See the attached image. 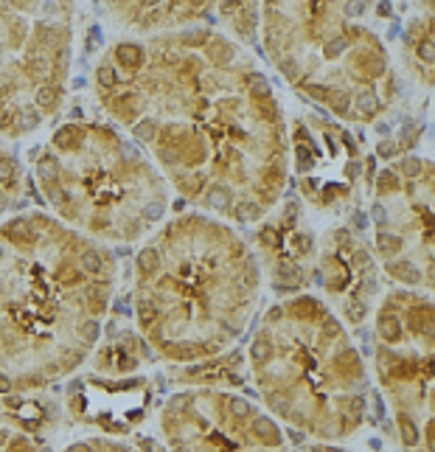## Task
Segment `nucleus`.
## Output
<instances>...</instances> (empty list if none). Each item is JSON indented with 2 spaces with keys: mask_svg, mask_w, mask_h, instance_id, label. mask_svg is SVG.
I'll return each mask as SVG.
<instances>
[{
  "mask_svg": "<svg viewBox=\"0 0 435 452\" xmlns=\"http://www.w3.org/2000/svg\"><path fill=\"white\" fill-rule=\"evenodd\" d=\"M326 334L337 337V334H340V323H337V320H331V317H329V320H326Z\"/></svg>",
  "mask_w": 435,
  "mask_h": 452,
  "instance_id": "39",
  "label": "nucleus"
},
{
  "mask_svg": "<svg viewBox=\"0 0 435 452\" xmlns=\"http://www.w3.org/2000/svg\"><path fill=\"white\" fill-rule=\"evenodd\" d=\"M53 101H56V90H53V87H39L37 90V104H42V107H48V104H53Z\"/></svg>",
  "mask_w": 435,
  "mask_h": 452,
  "instance_id": "17",
  "label": "nucleus"
},
{
  "mask_svg": "<svg viewBox=\"0 0 435 452\" xmlns=\"http://www.w3.org/2000/svg\"><path fill=\"white\" fill-rule=\"evenodd\" d=\"M9 391H12V379L0 373V393H9Z\"/></svg>",
  "mask_w": 435,
  "mask_h": 452,
  "instance_id": "42",
  "label": "nucleus"
},
{
  "mask_svg": "<svg viewBox=\"0 0 435 452\" xmlns=\"http://www.w3.org/2000/svg\"><path fill=\"white\" fill-rule=\"evenodd\" d=\"M163 214H166V205H163V203H149V205H143V216H146V219H160Z\"/></svg>",
  "mask_w": 435,
  "mask_h": 452,
  "instance_id": "19",
  "label": "nucleus"
},
{
  "mask_svg": "<svg viewBox=\"0 0 435 452\" xmlns=\"http://www.w3.org/2000/svg\"><path fill=\"white\" fill-rule=\"evenodd\" d=\"M402 169H404V174H407V177H416L418 171H421V160H418V157H404Z\"/></svg>",
  "mask_w": 435,
  "mask_h": 452,
  "instance_id": "22",
  "label": "nucleus"
},
{
  "mask_svg": "<svg viewBox=\"0 0 435 452\" xmlns=\"http://www.w3.org/2000/svg\"><path fill=\"white\" fill-rule=\"evenodd\" d=\"M3 208H6V197L0 194V211H3Z\"/></svg>",
  "mask_w": 435,
  "mask_h": 452,
  "instance_id": "48",
  "label": "nucleus"
},
{
  "mask_svg": "<svg viewBox=\"0 0 435 452\" xmlns=\"http://www.w3.org/2000/svg\"><path fill=\"white\" fill-rule=\"evenodd\" d=\"M365 12V0H345V17H359Z\"/></svg>",
  "mask_w": 435,
  "mask_h": 452,
  "instance_id": "20",
  "label": "nucleus"
},
{
  "mask_svg": "<svg viewBox=\"0 0 435 452\" xmlns=\"http://www.w3.org/2000/svg\"><path fill=\"white\" fill-rule=\"evenodd\" d=\"M289 438H292L295 444H300V441H303V432H295V430H289Z\"/></svg>",
  "mask_w": 435,
  "mask_h": 452,
  "instance_id": "47",
  "label": "nucleus"
},
{
  "mask_svg": "<svg viewBox=\"0 0 435 452\" xmlns=\"http://www.w3.org/2000/svg\"><path fill=\"white\" fill-rule=\"evenodd\" d=\"M152 317H155V306H152V303L146 301V303L141 306V320H143V323H149Z\"/></svg>",
  "mask_w": 435,
  "mask_h": 452,
  "instance_id": "37",
  "label": "nucleus"
},
{
  "mask_svg": "<svg viewBox=\"0 0 435 452\" xmlns=\"http://www.w3.org/2000/svg\"><path fill=\"white\" fill-rule=\"evenodd\" d=\"M298 289V281H278L275 278V292H295Z\"/></svg>",
  "mask_w": 435,
  "mask_h": 452,
  "instance_id": "36",
  "label": "nucleus"
},
{
  "mask_svg": "<svg viewBox=\"0 0 435 452\" xmlns=\"http://www.w3.org/2000/svg\"><path fill=\"white\" fill-rule=\"evenodd\" d=\"M357 110L362 112V115H374V112L379 110V98L374 90H359L357 96Z\"/></svg>",
  "mask_w": 435,
  "mask_h": 452,
  "instance_id": "5",
  "label": "nucleus"
},
{
  "mask_svg": "<svg viewBox=\"0 0 435 452\" xmlns=\"http://www.w3.org/2000/svg\"><path fill=\"white\" fill-rule=\"evenodd\" d=\"M261 242L270 244V247H278V244H281V236L275 233L273 228H264V230H261Z\"/></svg>",
  "mask_w": 435,
  "mask_h": 452,
  "instance_id": "28",
  "label": "nucleus"
},
{
  "mask_svg": "<svg viewBox=\"0 0 435 452\" xmlns=\"http://www.w3.org/2000/svg\"><path fill=\"white\" fill-rule=\"evenodd\" d=\"M12 174H14V163L3 160V155H0V183H3V180H9Z\"/></svg>",
  "mask_w": 435,
  "mask_h": 452,
  "instance_id": "34",
  "label": "nucleus"
},
{
  "mask_svg": "<svg viewBox=\"0 0 435 452\" xmlns=\"http://www.w3.org/2000/svg\"><path fill=\"white\" fill-rule=\"evenodd\" d=\"M138 267H141L143 273H155V270L160 267V255H157V250L143 247L141 253H138Z\"/></svg>",
  "mask_w": 435,
  "mask_h": 452,
  "instance_id": "6",
  "label": "nucleus"
},
{
  "mask_svg": "<svg viewBox=\"0 0 435 452\" xmlns=\"http://www.w3.org/2000/svg\"><path fill=\"white\" fill-rule=\"evenodd\" d=\"M270 405H273V410H278V413H286V410H289V399H286V396H278V393H273V396H270Z\"/></svg>",
  "mask_w": 435,
  "mask_h": 452,
  "instance_id": "31",
  "label": "nucleus"
},
{
  "mask_svg": "<svg viewBox=\"0 0 435 452\" xmlns=\"http://www.w3.org/2000/svg\"><path fill=\"white\" fill-rule=\"evenodd\" d=\"M256 432H259L261 438L270 441V435H273V421L270 419H256Z\"/></svg>",
  "mask_w": 435,
  "mask_h": 452,
  "instance_id": "26",
  "label": "nucleus"
},
{
  "mask_svg": "<svg viewBox=\"0 0 435 452\" xmlns=\"http://www.w3.org/2000/svg\"><path fill=\"white\" fill-rule=\"evenodd\" d=\"M39 124V112L37 110H23L20 112V130H34Z\"/></svg>",
  "mask_w": 435,
  "mask_h": 452,
  "instance_id": "15",
  "label": "nucleus"
},
{
  "mask_svg": "<svg viewBox=\"0 0 435 452\" xmlns=\"http://www.w3.org/2000/svg\"><path fill=\"white\" fill-rule=\"evenodd\" d=\"M87 48H90V51L101 48V28H98V26H93L90 31H87Z\"/></svg>",
  "mask_w": 435,
  "mask_h": 452,
  "instance_id": "27",
  "label": "nucleus"
},
{
  "mask_svg": "<svg viewBox=\"0 0 435 452\" xmlns=\"http://www.w3.org/2000/svg\"><path fill=\"white\" fill-rule=\"evenodd\" d=\"M205 200H208V205H211V208L225 211V208H227V203H230V191H227L225 185H211V188H208V194H205Z\"/></svg>",
  "mask_w": 435,
  "mask_h": 452,
  "instance_id": "4",
  "label": "nucleus"
},
{
  "mask_svg": "<svg viewBox=\"0 0 435 452\" xmlns=\"http://www.w3.org/2000/svg\"><path fill=\"white\" fill-rule=\"evenodd\" d=\"M370 216H374V222L382 228V225H388V214H385V208L379 203H374V208H370Z\"/></svg>",
  "mask_w": 435,
  "mask_h": 452,
  "instance_id": "32",
  "label": "nucleus"
},
{
  "mask_svg": "<svg viewBox=\"0 0 435 452\" xmlns=\"http://www.w3.org/2000/svg\"><path fill=\"white\" fill-rule=\"evenodd\" d=\"M377 247H379V253H385V255L399 253V250H402V239H399V236H390V233H379Z\"/></svg>",
  "mask_w": 435,
  "mask_h": 452,
  "instance_id": "7",
  "label": "nucleus"
},
{
  "mask_svg": "<svg viewBox=\"0 0 435 452\" xmlns=\"http://www.w3.org/2000/svg\"><path fill=\"white\" fill-rule=\"evenodd\" d=\"M236 216H239L241 222H250V219L259 216V205L250 203V200H244V203H239V208H236Z\"/></svg>",
  "mask_w": 435,
  "mask_h": 452,
  "instance_id": "13",
  "label": "nucleus"
},
{
  "mask_svg": "<svg viewBox=\"0 0 435 452\" xmlns=\"http://www.w3.org/2000/svg\"><path fill=\"white\" fill-rule=\"evenodd\" d=\"M418 56H421L424 62H432V59H435V48H432V42H429V39H424L421 45H418Z\"/></svg>",
  "mask_w": 435,
  "mask_h": 452,
  "instance_id": "30",
  "label": "nucleus"
},
{
  "mask_svg": "<svg viewBox=\"0 0 435 452\" xmlns=\"http://www.w3.org/2000/svg\"><path fill=\"white\" fill-rule=\"evenodd\" d=\"M253 96H259V98H267V96H270V85H267L264 76H256V79H253Z\"/></svg>",
  "mask_w": 435,
  "mask_h": 452,
  "instance_id": "24",
  "label": "nucleus"
},
{
  "mask_svg": "<svg viewBox=\"0 0 435 452\" xmlns=\"http://www.w3.org/2000/svg\"><path fill=\"white\" fill-rule=\"evenodd\" d=\"M82 270L90 273V275L104 273V255L98 253V250H85V253H82Z\"/></svg>",
  "mask_w": 435,
  "mask_h": 452,
  "instance_id": "3",
  "label": "nucleus"
},
{
  "mask_svg": "<svg viewBox=\"0 0 435 452\" xmlns=\"http://www.w3.org/2000/svg\"><path fill=\"white\" fill-rule=\"evenodd\" d=\"M379 334H382L388 343H399L402 340V323H399L393 314H382V317H379Z\"/></svg>",
  "mask_w": 435,
  "mask_h": 452,
  "instance_id": "2",
  "label": "nucleus"
},
{
  "mask_svg": "<svg viewBox=\"0 0 435 452\" xmlns=\"http://www.w3.org/2000/svg\"><path fill=\"white\" fill-rule=\"evenodd\" d=\"M354 264H357V267H365V270H370V255L359 250V253L354 255Z\"/></svg>",
  "mask_w": 435,
  "mask_h": 452,
  "instance_id": "38",
  "label": "nucleus"
},
{
  "mask_svg": "<svg viewBox=\"0 0 435 452\" xmlns=\"http://www.w3.org/2000/svg\"><path fill=\"white\" fill-rule=\"evenodd\" d=\"M351 413H354V416H359V413H362V399H351V407H348Z\"/></svg>",
  "mask_w": 435,
  "mask_h": 452,
  "instance_id": "43",
  "label": "nucleus"
},
{
  "mask_svg": "<svg viewBox=\"0 0 435 452\" xmlns=\"http://www.w3.org/2000/svg\"><path fill=\"white\" fill-rule=\"evenodd\" d=\"M390 270H393V275H399L402 281H418V278H421V273H418L410 262H402V264H396V267H390Z\"/></svg>",
  "mask_w": 435,
  "mask_h": 452,
  "instance_id": "10",
  "label": "nucleus"
},
{
  "mask_svg": "<svg viewBox=\"0 0 435 452\" xmlns=\"http://www.w3.org/2000/svg\"><path fill=\"white\" fill-rule=\"evenodd\" d=\"M227 410H230V416H236V419H247V416L253 413V407L247 405L244 399H233L230 405H227Z\"/></svg>",
  "mask_w": 435,
  "mask_h": 452,
  "instance_id": "14",
  "label": "nucleus"
},
{
  "mask_svg": "<svg viewBox=\"0 0 435 452\" xmlns=\"http://www.w3.org/2000/svg\"><path fill=\"white\" fill-rule=\"evenodd\" d=\"M334 236H337V242H340V244H345V247H348V244H351V236L345 233V230H337V233H334Z\"/></svg>",
  "mask_w": 435,
  "mask_h": 452,
  "instance_id": "44",
  "label": "nucleus"
},
{
  "mask_svg": "<svg viewBox=\"0 0 435 452\" xmlns=\"http://www.w3.org/2000/svg\"><path fill=\"white\" fill-rule=\"evenodd\" d=\"M37 171H39V177H42V180H53V177H56V171H59V163H56V157H51V155L39 157V163H37Z\"/></svg>",
  "mask_w": 435,
  "mask_h": 452,
  "instance_id": "9",
  "label": "nucleus"
},
{
  "mask_svg": "<svg viewBox=\"0 0 435 452\" xmlns=\"http://www.w3.org/2000/svg\"><path fill=\"white\" fill-rule=\"evenodd\" d=\"M115 56L118 62H121L123 68H138L143 62V51L138 45H132V42H123V45L115 48Z\"/></svg>",
  "mask_w": 435,
  "mask_h": 452,
  "instance_id": "1",
  "label": "nucleus"
},
{
  "mask_svg": "<svg viewBox=\"0 0 435 452\" xmlns=\"http://www.w3.org/2000/svg\"><path fill=\"white\" fill-rule=\"evenodd\" d=\"M402 441L407 446H413L418 441V430H416V424L407 419V416H402Z\"/></svg>",
  "mask_w": 435,
  "mask_h": 452,
  "instance_id": "12",
  "label": "nucleus"
},
{
  "mask_svg": "<svg viewBox=\"0 0 435 452\" xmlns=\"http://www.w3.org/2000/svg\"><path fill=\"white\" fill-rule=\"evenodd\" d=\"M345 171H348V177H357L359 174V163H348V169H345Z\"/></svg>",
  "mask_w": 435,
  "mask_h": 452,
  "instance_id": "46",
  "label": "nucleus"
},
{
  "mask_svg": "<svg viewBox=\"0 0 435 452\" xmlns=\"http://www.w3.org/2000/svg\"><path fill=\"white\" fill-rule=\"evenodd\" d=\"M348 45V42H345L343 37H337V39H331L329 42V48H326V56L329 59H334V56H340V53H343V48Z\"/></svg>",
  "mask_w": 435,
  "mask_h": 452,
  "instance_id": "23",
  "label": "nucleus"
},
{
  "mask_svg": "<svg viewBox=\"0 0 435 452\" xmlns=\"http://www.w3.org/2000/svg\"><path fill=\"white\" fill-rule=\"evenodd\" d=\"M354 225H357L359 230L368 228V216H365V214H354Z\"/></svg>",
  "mask_w": 435,
  "mask_h": 452,
  "instance_id": "41",
  "label": "nucleus"
},
{
  "mask_svg": "<svg viewBox=\"0 0 435 452\" xmlns=\"http://www.w3.org/2000/svg\"><path fill=\"white\" fill-rule=\"evenodd\" d=\"M135 135L141 138V141H152V138H155V121H146V124H138Z\"/></svg>",
  "mask_w": 435,
  "mask_h": 452,
  "instance_id": "25",
  "label": "nucleus"
},
{
  "mask_svg": "<svg viewBox=\"0 0 435 452\" xmlns=\"http://www.w3.org/2000/svg\"><path fill=\"white\" fill-rule=\"evenodd\" d=\"M377 152H379L382 157H393V155H396V144H393V141H382Z\"/></svg>",
  "mask_w": 435,
  "mask_h": 452,
  "instance_id": "35",
  "label": "nucleus"
},
{
  "mask_svg": "<svg viewBox=\"0 0 435 452\" xmlns=\"http://www.w3.org/2000/svg\"><path fill=\"white\" fill-rule=\"evenodd\" d=\"M348 317H351L354 323H359V320L365 317V306H362V303H357V301H351V303H348Z\"/></svg>",
  "mask_w": 435,
  "mask_h": 452,
  "instance_id": "29",
  "label": "nucleus"
},
{
  "mask_svg": "<svg viewBox=\"0 0 435 452\" xmlns=\"http://www.w3.org/2000/svg\"><path fill=\"white\" fill-rule=\"evenodd\" d=\"M250 354H253L256 362H270L273 360V343L264 340V337H259V340L253 343V348H250Z\"/></svg>",
  "mask_w": 435,
  "mask_h": 452,
  "instance_id": "8",
  "label": "nucleus"
},
{
  "mask_svg": "<svg viewBox=\"0 0 435 452\" xmlns=\"http://www.w3.org/2000/svg\"><path fill=\"white\" fill-rule=\"evenodd\" d=\"M284 73H286V76H295V62H292V59H286V62H284Z\"/></svg>",
  "mask_w": 435,
  "mask_h": 452,
  "instance_id": "45",
  "label": "nucleus"
},
{
  "mask_svg": "<svg viewBox=\"0 0 435 452\" xmlns=\"http://www.w3.org/2000/svg\"><path fill=\"white\" fill-rule=\"evenodd\" d=\"M98 85H104V87L115 85V68H112V65H101V68H98Z\"/></svg>",
  "mask_w": 435,
  "mask_h": 452,
  "instance_id": "16",
  "label": "nucleus"
},
{
  "mask_svg": "<svg viewBox=\"0 0 435 452\" xmlns=\"http://www.w3.org/2000/svg\"><path fill=\"white\" fill-rule=\"evenodd\" d=\"M331 104H334V112H345L351 104L348 93H334V96H331Z\"/></svg>",
  "mask_w": 435,
  "mask_h": 452,
  "instance_id": "21",
  "label": "nucleus"
},
{
  "mask_svg": "<svg viewBox=\"0 0 435 452\" xmlns=\"http://www.w3.org/2000/svg\"><path fill=\"white\" fill-rule=\"evenodd\" d=\"M278 281H298V273H295V264H289V262H284L278 267V275H275Z\"/></svg>",
  "mask_w": 435,
  "mask_h": 452,
  "instance_id": "18",
  "label": "nucleus"
},
{
  "mask_svg": "<svg viewBox=\"0 0 435 452\" xmlns=\"http://www.w3.org/2000/svg\"><path fill=\"white\" fill-rule=\"evenodd\" d=\"M295 247L300 250V253H309V250H312V236H295Z\"/></svg>",
  "mask_w": 435,
  "mask_h": 452,
  "instance_id": "33",
  "label": "nucleus"
},
{
  "mask_svg": "<svg viewBox=\"0 0 435 452\" xmlns=\"http://www.w3.org/2000/svg\"><path fill=\"white\" fill-rule=\"evenodd\" d=\"M79 334H82V340L85 343H96L98 334H101V326H98V320H85L82 326H79Z\"/></svg>",
  "mask_w": 435,
  "mask_h": 452,
  "instance_id": "11",
  "label": "nucleus"
},
{
  "mask_svg": "<svg viewBox=\"0 0 435 452\" xmlns=\"http://www.w3.org/2000/svg\"><path fill=\"white\" fill-rule=\"evenodd\" d=\"M374 410H377V416H385V405H382V396H379V393H374Z\"/></svg>",
  "mask_w": 435,
  "mask_h": 452,
  "instance_id": "40",
  "label": "nucleus"
}]
</instances>
